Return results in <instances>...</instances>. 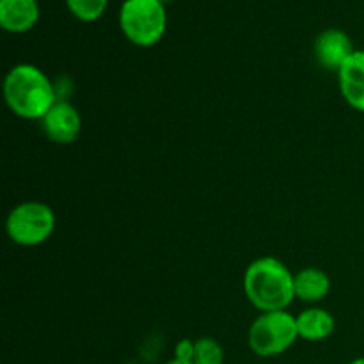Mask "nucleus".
I'll return each instance as SVG.
<instances>
[{"mask_svg": "<svg viewBox=\"0 0 364 364\" xmlns=\"http://www.w3.org/2000/svg\"><path fill=\"white\" fill-rule=\"evenodd\" d=\"M4 100L14 116L28 121H41L59 102L48 75L28 63L16 64L6 75Z\"/></svg>", "mask_w": 364, "mask_h": 364, "instance_id": "f257e3e1", "label": "nucleus"}, {"mask_svg": "<svg viewBox=\"0 0 364 364\" xmlns=\"http://www.w3.org/2000/svg\"><path fill=\"white\" fill-rule=\"evenodd\" d=\"M295 274L281 259L263 256L245 269L244 291L258 311H283L295 299Z\"/></svg>", "mask_w": 364, "mask_h": 364, "instance_id": "f03ea898", "label": "nucleus"}, {"mask_svg": "<svg viewBox=\"0 0 364 364\" xmlns=\"http://www.w3.org/2000/svg\"><path fill=\"white\" fill-rule=\"evenodd\" d=\"M117 21L128 43L151 48L166 36L167 6L164 0H123Z\"/></svg>", "mask_w": 364, "mask_h": 364, "instance_id": "7ed1b4c3", "label": "nucleus"}, {"mask_svg": "<svg viewBox=\"0 0 364 364\" xmlns=\"http://www.w3.org/2000/svg\"><path fill=\"white\" fill-rule=\"evenodd\" d=\"M299 340L297 320L287 309L262 313L249 327L247 343L258 358H276Z\"/></svg>", "mask_w": 364, "mask_h": 364, "instance_id": "20e7f679", "label": "nucleus"}, {"mask_svg": "<svg viewBox=\"0 0 364 364\" xmlns=\"http://www.w3.org/2000/svg\"><path fill=\"white\" fill-rule=\"evenodd\" d=\"M55 224V212L48 205L41 201H25L9 212L6 231L13 244L21 247H36L52 237Z\"/></svg>", "mask_w": 364, "mask_h": 364, "instance_id": "39448f33", "label": "nucleus"}, {"mask_svg": "<svg viewBox=\"0 0 364 364\" xmlns=\"http://www.w3.org/2000/svg\"><path fill=\"white\" fill-rule=\"evenodd\" d=\"M41 128L55 144H71L82 132L80 112L70 102L59 100L41 119Z\"/></svg>", "mask_w": 364, "mask_h": 364, "instance_id": "423d86ee", "label": "nucleus"}, {"mask_svg": "<svg viewBox=\"0 0 364 364\" xmlns=\"http://www.w3.org/2000/svg\"><path fill=\"white\" fill-rule=\"evenodd\" d=\"M355 52L352 39L341 28H326L316 36L313 43V53L316 63L326 70L340 71L348 57Z\"/></svg>", "mask_w": 364, "mask_h": 364, "instance_id": "0eeeda50", "label": "nucleus"}, {"mask_svg": "<svg viewBox=\"0 0 364 364\" xmlns=\"http://www.w3.org/2000/svg\"><path fill=\"white\" fill-rule=\"evenodd\" d=\"M41 6L38 0H0V27L11 34H25L38 25Z\"/></svg>", "mask_w": 364, "mask_h": 364, "instance_id": "6e6552de", "label": "nucleus"}, {"mask_svg": "<svg viewBox=\"0 0 364 364\" xmlns=\"http://www.w3.org/2000/svg\"><path fill=\"white\" fill-rule=\"evenodd\" d=\"M340 92L345 102L358 112H364V48L352 53L338 71Z\"/></svg>", "mask_w": 364, "mask_h": 364, "instance_id": "1a4fd4ad", "label": "nucleus"}, {"mask_svg": "<svg viewBox=\"0 0 364 364\" xmlns=\"http://www.w3.org/2000/svg\"><path fill=\"white\" fill-rule=\"evenodd\" d=\"M299 338L304 341H323L334 333L336 320L327 309L308 308L295 316Z\"/></svg>", "mask_w": 364, "mask_h": 364, "instance_id": "9d476101", "label": "nucleus"}, {"mask_svg": "<svg viewBox=\"0 0 364 364\" xmlns=\"http://www.w3.org/2000/svg\"><path fill=\"white\" fill-rule=\"evenodd\" d=\"M295 299L302 302L323 301L331 291V277L316 267H306L295 274Z\"/></svg>", "mask_w": 364, "mask_h": 364, "instance_id": "9b49d317", "label": "nucleus"}, {"mask_svg": "<svg viewBox=\"0 0 364 364\" xmlns=\"http://www.w3.org/2000/svg\"><path fill=\"white\" fill-rule=\"evenodd\" d=\"M71 16L82 23H95L105 14L109 0H64Z\"/></svg>", "mask_w": 364, "mask_h": 364, "instance_id": "f8f14e48", "label": "nucleus"}, {"mask_svg": "<svg viewBox=\"0 0 364 364\" xmlns=\"http://www.w3.org/2000/svg\"><path fill=\"white\" fill-rule=\"evenodd\" d=\"M194 364H224V348L213 338H201L196 341Z\"/></svg>", "mask_w": 364, "mask_h": 364, "instance_id": "ddd939ff", "label": "nucleus"}, {"mask_svg": "<svg viewBox=\"0 0 364 364\" xmlns=\"http://www.w3.org/2000/svg\"><path fill=\"white\" fill-rule=\"evenodd\" d=\"M194 354H196V341L188 340H180L174 347V358L183 359V361H192L194 363Z\"/></svg>", "mask_w": 364, "mask_h": 364, "instance_id": "4468645a", "label": "nucleus"}, {"mask_svg": "<svg viewBox=\"0 0 364 364\" xmlns=\"http://www.w3.org/2000/svg\"><path fill=\"white\" fill-rule=\"evenodd\" d=\"M166 364H194L192 361H183V359H178V358H173L171 361H167Z\"/></svg>", "mask_w": 364, "mask_h": 364, "instance_id": "2eb2a0df", "label": "nucleus"}, {"mask_svg": "<svg viewBox=\"0 0 364 364\" xmlns=\"http://www.w3.org/2000/svg\"><path fill=\"white\" fill-rule=\"evenodd\" d=\"M348 364H364V358H358V359H352Z\"/></svg>", "mask_w": 364, "mask_h": 364, "instance_id": "dca6fc26", "label": "nucleus"}, {"mask_svg": "<svg viewBox=\"0 0 364 364\" xmlns=\"http://www.w3.org/2000/svg\"><path fill=\"white\" fill-rule=\"evenodd\" d=\"M363 4H364V0H363Z\"/></svg>", "mask_w": 364, "mask_h": 364, "instance_id": "f3484780", "label": "nucleus"}]
</instances>
